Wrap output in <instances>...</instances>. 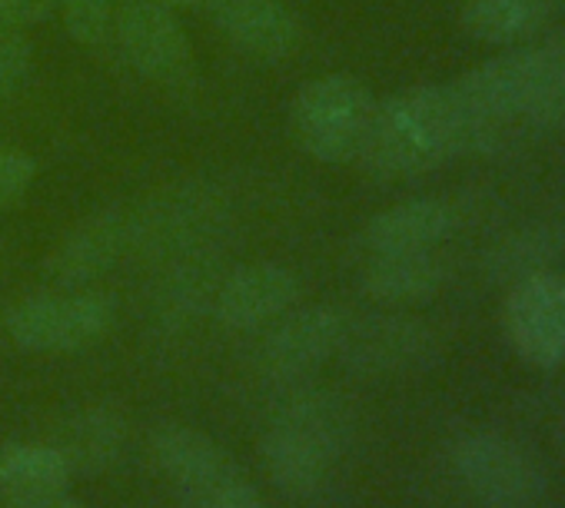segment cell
Here are the masks:
<instances>
[{"label": "cell", "instance_id": "14", "mask_svg": "<svg viewBox=\"0 0 565 508\" xmlns=\"http://www.w3.org/2000/svg\"><path fill=\"white\" fill-rule=\"evenodd\" d=\"M297 300L300 280L294 277V270L279 263H253L233 270L220 283L213 296V313L226 329H256L290 313Z\"/></svg>", "mask_w": 565, "mask_h": 508}, {"label": "cell", "instance_id": "30", "mask_svg": "<svg viewBox=\"0 0 565 508\" xmlns=\"http://www.w3.org/2000/svg\"><path fill=\"white\" fill-rule=\"evenodd\" d=\"M170 8H190V4H203V0H163Z\"/></svg>", "mask_w": 565, "mask_h": 508}, {"label": "cell", "instance_id": "24", "mask_svg": "<svg viewBox=\"0 0 565 508\" xmlns=\"http://www.w3.org/2000/svg\"><path fill=\"white\" fill-rule=\"evenodd\" d=\"M34 47L18 28L0 24V100H8L31 74Z\"/></svg>", "mask_w": 565, "mask_h": 508}, {"label": "cell", "instance_id": "7", "mask_svg": "<svg viewBox=\"0 0 565 508\" xmlns=\"http://www.w3.org/2000/svg\"><path fill=\"white\" fill-rule=\"evenodd\" d=\"M117 306L104 293L67 290L64 296H31L8 313V333L21 349L77 353L100 343L114 326Z\"/></svg>", "mask_w": 565, "mask_h": 508}, {"label": "cell", "instance_id": "29", "mask_svg": "<svg viewBox=\"0 0 565 508\" xmlns=\"http://www.w3.org/2000/svg\"><path fill=\"white\" fill-rule=\"evenodd\" d=\"M11 508H87V505L77 501V498H71L67 488H61V491H47V495L28 498V501H14Z\"/></svg>", "mask_w": 565, "mask_h": 508}, {"label": "cell", "instance_id": "22", "mask_svg": "<svg viewBox=\"0 0 565 508\" xmlns=\"http://www.w3.org/2000/svg\"><path fill=\"white\" fill-rule=\"evenodd\" d=\"M565 127V28L539 44V87L532 104V137L555 133Z\"/></svg>", "mask_w": 565, "mask_h": 508}, {"label": "cell", "instance_id": "28", "mask_svg": "<svg viewBox=\"0 0 565 508\" xmlns=\"http://www.w3.org/2000/svg\"><path fill=\"white\" fill-rule=\"evenodd\" d=\"M57 0H0V24L8 28H28L51 18Z\"/></svg>", "mask_w": 565, "mask_h": 508}, {"label": "cell", "instance_id": "10", "mask_svg": "<svg viewBox=\"0 0 565 508\" xmlns=\"http://www.w3.org/2000/svg\"><path fill=\"white\" fill-rule=\"evenodd\" d=\"M117 41L137 74L157 84H177L190 67L186 34L163 0H124L117 11Z\"/></svg>", "mask_w": 565, "mask_h": 508}, {"label": "cell", "instance_id": "25", "mask_svg": "<svg viewBox=\"0 0 565 508\" xmlns=\"http://www.w3.org/2000/svg\"><path fill=\"white\" fill-rule=\"evenodd\" d=\"M38 163L31 153L18 147H0V209L21 206L31 183H34Z\"/></svg>", "mask_w": 565, "mask_h": 508}, {"label": "cell", "instance_id": "12", "mask_svg": "<svg viewBox=\"0 0 565 508\" xmlns=\"http://www.w3.org/2000/svg\"><path fill=\"white\" fill-rule=\"evenodd\" d=\"M203 4L216 31L253 61H287L303 44V24L282 0H203Z\"/></svg>", "mask_w": 565, "mask_h": 508}, {"label": "cell", "instance_id": "1", "mask_svg": "<svg viewBox=\"0 0 565 508\" xmlns=\"http://www.w3.org/2000/svg\"><path fill=\"white\" fill-rule=\"evenodd\" d=\"M459 153L462 137L449 84H419L376 104L356 163L376 180H413Z\"/></svg>", "mask_w": 565, "mask_h": 508}, {"label": "cell", "instance_id": "6", "mask_svg": "<svg viewBox=\"0 0 565 508\" xmlns=\"http://www.w3.org/2000/svg\"><path fill=\"white\" fill-rule=\"evenodd\" d=\"M452 468L486 508H532L545 495L542 465L499 432H469L452 445Z\"/></svg>", "mask_w": 565, "mask_h": 508}, {"label": "cell", "instance_id": "5", "mask_svg": "<svg viewBox=\"0 0 565 508\" xmlns=\"http://www.w3.org/2000/svg\"><path fill=\"white\" fill-rule=\"evenodd\" d=\"M226 193L210 180H180L130 209V249L153 257H183L210 249L226 226Z\"/></svg>", "mask_w": 565, "mask_h": 508}, {"label": "cell", "instance_id": "23", "mask_svg": "<svg viewBox=\"0 0 565 508\" xmlns=\"http://www.w3.org/2000/svg\"><path fill=\"white\" fill-rule=\"evenodd\" d=\"M61 18H64L67 34L77 44L94 47L107 37L110 0H61Z\"/></svg>", "mask_w": 565, "mask_h": 508}, {"label": "cell", "instance_id": "16", "mask_svg": "<svg viewBox=\"0 0 565 508\" xmlns=\"http://www.w3.org/2000/svg\"><path fill=\"white\" fill-rule=\"evenodd\" d=\"M153 455L160 462V468L190 495H203L213 485H220L223 478L236 475V465L230 462V455L203 432L190 429V425H163L153 435Z\"/></svg>", "mask_w": 565, "mask_h": 508}, {"label": "cell", "instance_id": "8", "mask_svg": "<svg viewBox=\"0 0 565 508\" xmlns=\"http://www.w3.org/2000/svg\"><path fill=\"white\" fill-rule=\"evenodd\" d=\"M502 329L522 363L565 366V280L548 270L515 280L502 306Z\"/></svg>", "mask_w": 565, "mask_h": 508}, {"label": "cell", "instance_id": "4", "mask_svg": "<svg viewBox=\"0 0 565 508\" xmlns=\"http://www.w3.org/2000/svg\"><path fill=\"white\" fill-rule=\"evenodd\" d=\"M376 100L350 74L317 77L300 87L290 107V130L303 153L320 163H350L360 156Z\"/></svg>", "mask_w": 565, "mask_h": 508}, {"label": "cell", "instance_id": "13", "mask_svg": "<svg viewBox=\"0 0 565 508\" xmlns=\"http://www.w3.org/2000/svg\"><path fill=\"white\" fill-rule=\"evenodd\" d=\"M347 366L363 376H390L406 372L433 359L436 339L429 326L403 316H373L347 326L343 346H340Z\"/></svg>", "mask_w": 565, "mask_h": 508}, {"label": "cell", "instance_id": "11", "mask_svg": "<svg viewBox=\"0 0 565 508\" xmlns=\"http://www.w3.org/2000/svg\"><path fill=\"white\" fill-rule=\"evenodd\" d=\"M130 252V209L107 206L81 219L47 260V277L61 290H84Z\"/></svg>", "mask_w": 565, "mask_h": 508}, {"label": "cell", "instance_id": "15", "mask_svg": "<svg viewBox=\"0 0 565 508\" xmlns=\"http://www.w3.org/2000/svg\"><path fill=\"white\" fill-rule=\"evenodd\" d=\"M459 226V213L449 199H406L366 223L363 242L373 252H409V249H436Z\"/></svg>", "mask_w": 565, "mask_h": 508}, {"label": "cell", "instance_id": "20", "mask_svg": "<svg viewBox=\"0 0 565 508\" xmlns=\"http://www.w3.org/2000/svg\"><path fill=\"white\" fill-rule=\"evenodd\" d=\"M213 257L210 249H196V252H183V257H173V267L163 273L160 290H157V316L160 323H193L206 306H213V296L220 290L216 277H213Z\"/></svg>", "mask_w": 565, "mask_h": 508}, {"label": "cell", "instance_id": "17", "mask_svg": "<svg viewBox=\"0 0 565 508\" xmlns=\"http://www.w3.org/2000/svg\"><path fill=\"white\" fill-rule=\"evenodd\" d=\"M446 283V263L436 249L376 252L363 270V293L376 303L406 306L429 300Z\"/></svg>", "mask_w": 565, "mask_h": 508}, {"label": "cell", "instance_id": "18", "mask_svg": "<svg viewBox=\"0 0 565 508\" xmlns=\"http://www.w3.org/2000/svg\"><path fill=\"white\" fill-rule=\"evenodd\" d=\"M124 442L127 425L120 412L110 406H90L67 422L57 448L67 458L71 475H100L120 458Z\"/></svg>", "mask_w": 565, "mask_h": 508}, {"label": "cell", "instance_id": "2", "mask_svg": "<svg viewBox=\"0 0 565 508\" xmlns=\"http://www.w3.org/2000/svg\"><path fill=\"white\" fill-rule=\"evenodd\" d=\"M539 87V47L505 51L449 84L462 153H499L529 140Z\"/></svg>", "mask_w": 565, "mask_h": 508}, {"label": "cell", "instance_id": "9", "mask_svg": "<svg viewBox=\"0 0 565 508\" xmlns=\"http://www.w3.org/2000/svg\"><path fill=\"white\" fill-rule=\"evenodd\" d=\"M347 313L337 306H303L282 316L263 339L256 363L259 372L279 382H294L333 359L347 336Z\"/></svg>", "mask_w": 565, "mask_h": 508}, {"label": "cell", "instance_id": "3", "mask_svg": "<svg viewBox=\"0 0 565 508\" xmlns=\"http://www.w3.org/2000/svg\"><path fill=\"white\" fill-rule=\"evenodd\" d=\"M350 442L347 406L323 389H307L282 402L263 435V462L276 488L313 495Z\"/></svg>", "mask_w": 565, "mask_h": 508}, {"label": "cell", "instance_id": "19", "mask_svg": "<svg viewBox=\"0 0 565 508\" xmlns=\"http://www.w3.org/2000/svg\"><path fill=\"white\" fill-rule=\"evenodd\" d=\"M558 4L562 0H462V28L482 44L509 47L539 34Z\"/></svg>", "mask_w": 565, "mask_h": 508}, {"label": "cell", "instance_id": "21", "mask_svg": "<svg viewBox=\"0 0 565 508\" xmlns=\"http://www.w3.org/2000/svg\"><path fill=\"white\" fill-rule=\"evenodd\" d=\"M67 482L71 468L57 445H8L0 452V491L11 505L61 491Z\"/></svg>", "mask_w": 565, "mask_h": 508}, {"label": "cell", "instance_id": "26", "mask_svg": "<svg viewBox=\"0 0 565 508\" xmlns=\"http://www.w3.org/2000/svg\"><path fill=\"white\" fill-rule=\"evenodd\" d=\"M545 249H552V236L545 233H522L515 239H509L505 246L495 249V270L505 273V277H515L522 280V260L535 257V260H545Z\"/></svg>", "mask_w": 565, "mask_h": 508}, {"label": "cell", "instance_id": "27", "mask_svg": "<svg viewBox=\"0 0 565 508\" xmlns=\"http://www.w3.org/2000/svg\"><path fill=\"white\" fill-rule=\"evenodd\" d=\"M190 501H193V508H266L259 491L239 472L223 478L220 485H213L210 491H203Z\"/></svg>", "mask_w": 565, "mask_h": 508}]
</instances>
